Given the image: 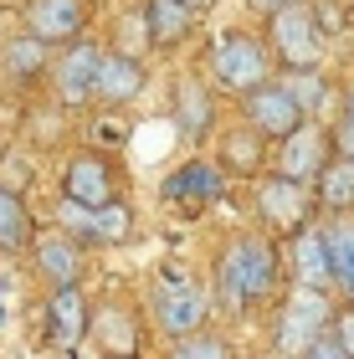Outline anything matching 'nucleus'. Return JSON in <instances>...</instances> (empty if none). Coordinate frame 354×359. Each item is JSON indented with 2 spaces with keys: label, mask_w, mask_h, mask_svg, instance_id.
Here are the masks:
<instances>
[{
  "label": "nucleus",
  "mask_w": 354,
  "mask_h": 359,
  "mask_svg": "<svg viewBox=\"0 0 354 359\" xmlns=\"http://www.w3.org/2000/svg\"><path fill=\"white\" fill-rule=\"evenodd\" d=\"M282 83L293 88V97L303 103V113H308V118L318 113V103H324V93H329V88H324V77H318V67H287Z\"/></svg>",
  "instance_id": "26"
},
{
  "label": "nucleus",
  "mask_w": 354,
  "mask_h": 359,
  "mask_svg": "<svg viewBox=\"0 0 354 359\" xmlns=\"http://www.w3.org/2000/svg\"><path fill=\"white\" fill-rule=\"evenodd\" d=\"M278 287V252L267 236H231L216 257V298L226 313H247Z\"/></svg>",
  "instance_id": "1"
},
{
  "label": "nucleus",
  "mask_w": 354,
  "mask_h": 359,
  "mask_svg": "<svg viewBox=\"0 0 354 359\" xmlns=\"http://www.w3.org/2000/svg\"><path fill=\"white\" fill-rule=\"evenodd\" d=\"M313 195H318V205H329V210H354V154H339V159H329L324 175L313 180Z\"/></svg>",
  "instance_id": "24"
},
{
  "label": "nucleus",
  "mask_w": 354,
  "mask_h": 359,
  "mask_svg": "<svg viewBox=\"0 0 354 359\" xmlns=\"http://www.w3.org/2000/svg\"><path fill=\"white\" fill-rule=\"evenodd\" d=\"M267 46L278 52L282 67H318L324 62V26L303 0H293V6L267 15Z\"/></svg>",
  "instance_id": "4"
},
{
  "label": "nucleus",
  "mask_w": 354,
  "mask_h": 359,
  "mask_svg": "<svg viewBox=\"0 0 354 359\" xmlns=\"http://www.w3.org/2000/svg\"><path fill=\"white\" fill-rule=\"evenodd\" d=\"M313 205H318V195L303 185V180L267 175L262 185H257V210H262V221L272 231H282V236H298L303 226L313 221Z\"/></svg>",
  "instance_id": "7"
},
{
  "label": "nucleus",
  "mask_w": 354,
  "mask_h": 359,
  "mask_svg": "<svg viewBox=\"0 0 354 359\" xmlns=\"http://www.w3.org/2000/svg\"><path fill=\"white\" fill-rule=\"evenodd\" d=\"M62 195H72V201H83V205H108V201H118V175L93 149L72 154L67 170H62Z\"/></svg>",
  "instance_id": "11"
},
{
  "label": "nucleus",
  "mask_w": 354,
  "mask_h": 359,
  "mask_svg": "<svg viewBox=\"0 0 354 359\" xmlns=\"http://www.w3.org/2000/svg\"><path fill=\"white\" fill-rule=\"evenodd\" d=\"M31 262L46 277L52 287L62 283H83V241L72 231H52V236H36L31 241Z\"/></svg>",
  "instance_id": "16"
},
{
  "label": "nucleus",
  "mask_w": 354,
  "mask_h": 359,
  "mask_svg": "<svg viewBox=\"0 0 354 359\" xmlns=\"http://www.w3.org/2000/svg\"><path fill=\"white\" fill-rule=\"evenodd\" d=\"M57 221H62V231H72L83 247H123L128 231H134V210L123 205V195L108 201V205H83V201H72V195H62Z\"/></svg>",
  "instance_id": "5"
},
{
  "label": "nucleus",
  "mask_w": 354,
  "mask_h": 359,
  "mask_svg": "<svg viewBox=\"0 0 354 359\" xmlns=\"http://www.w3.org/2000/svg\"><path fill=\"white\" fill-rule=\"evenodd\" d=\"M98 62H103V52L98 46H88V41H67V52H62V62H57V97L62 103H88V97H98Z\"/></svg>",
  "instance_id": "12"
},
{
  "label": "nucleus",
  "mask_w": 354,
  "mask_h": 359,
  "mask_svg": "<svg viewBox=\"0 0 354 359\" xmlns=\"http://www.w3.org/2000/svg\"><path fill=\"white\" fill-rule=\"evenodd\" d=\"M293 267L303 287H334V262H329V241L324 226H303L293 241Z\"/></svg>",
  "instance_id": "20"
},
{
  "label": "nucleus",
  "mask_w": 354,
  "mask_h": 359,
  "mask_svg": "<svg viewBox=\"0 0 354 359\" xmlns=\"http://www.w3.org/2000/svg\"><path fill=\"white\" fill-rule=\"evenodd\" d=\"M262 134H257V128L247 123V134H231L226 144H221V159H226V170L231 175H252L257 165H262Z\"/></svg>",
  "instance_id": "25"
},
{
  "label": "nucleus",
  "mask_w": 354,
  "mask_h": 359,
  "mask_svg": "<svg viewBox=\"0 0 354 359\" xmlns=\"http://www.w3.org/2000/svg\"><path fill=\"white\" fill-rule=\"evenodd\" d=\"M175 128H180L185 144H200L216 128V93L200 83L196 72H185L175 83Z\"/></svg>",
  "instance_id": "13"
},
{
  "label": "nucleus",
  "mask_w": 354,
  "mask_h": 359,
  "mask_svg": "<svg viewBox=\"0 0 354 359\" xmlns=\"http://www.w3.org/2000/svg\"><path fill=\"white\" fill-rule=\"evenodd\" d=\"M0 67H6L11 83H36L41 67H46V41L36 31H26V36H11L0 46Z\"/></svg>",
  "instance_id": "23"
},
{
  "label": "nucleus",
  "mask_w": 354,
  "mask_h": 359,
  "mask_svg": "<svg viewBox=\"0 0 354 359\" xmlns=\"http://www.w3.org/2000/svg\"><path fill=\"white\" fill-rule=\"evenodd\" d=\"M241 113H247V123H252L267 144L287 139L303 118H308L303 103L293 97V88H287V83H272V77H267V83H257L247 97H241Z\"/></svg>",
  "instance_id": "8"
},
{
  "label": "nucleus",
  "mask_w": 354,
  "mask_h": 359,
  "mask_svg": "<svg viewBox=\"0 0 354 359\" xmlns=\"http://www.w3.org/2000/svg\"><path fill=\"white\" fill-rule=\"evenodd\" d=\"M211 83H216L221 93L247 97L257 83H267V46L257 41V36H247V31H226V36H216Z\"/></svg>",
  "instance_id": "6"
},
{
  "label": "nucleus",
  "mask_w": 354,
  "mask_h": 359,
  "mask_svg": "<svg viewBox=\"0 0 354 359\" xmlns=\"http://www.w3.org/2000/svg\"><path fill=\"white\" fill-rule=\"evenodd\" d=\"M0 159H6V134H0Z\"/></svg>",
  "instance_id": "32"
},
{
  "label": "nucleus",
  "mask_w": 354,
  "mask_h": 359,
  "mask_svg": "<svg viewBox=\"0 0 354 359\" xmlns=\"http://www.w3.org/2000/svg\"><path fill=\"white\" fill-rule=\"evenodd\" d=\"M221 190H226V175H221L216 159H185V165L165 180L159 195L175 201V205H211V201H221Z\"/></svg>",
  "instance_id": "15"
},
{
  "label": "nucleus",
  "mask_w": 354,
  "mask_h": 359,
  "mask_svg": "<svg viewBox=\"0 0 354 359\" xmlns=\"http://www.w3.org/2000/svg\"><path fill=\"white\" fill-rule=\"evenodd\" d=\"M324 165H329V134H324L318 123L303 118L287 139H278V175L313 185V180L324 175Z\"/></svg>",
  "instance_id": "10"
},
{
  "label": "nucleus",
  "mask_w": 354,
  "mask_h": 359,
  "mask_svg": "<svg viewBox=\"0 0 354 359\" xmlns=\"http://www.w3.org/2000/svg\"><path fill=\"white\" fill-rule=\"evenodd\" d=\"M334 323V308H329V287H293L278 313V329H272V349L278 354H308V344Z\"/></svg>",
  "instance_id": "3"
},
{
  "label": "nucleus",
  "mask_w": 354,
  "mask_h": 359,
  "mask_svg": "<svg viewBox=\"0 0 354 359\" xmlns=\"http://www.w3.org/2000/svg\"><path fill=\"white\" fill-rule=\"evenodd\" d=\"M349 21H354V0H349Z\"/></svg>",
  "instance_id": "33"
},
{
  "label": "nucleus",
  "mask_w": 354,
  "mask_h": 359,
  "mask_svg": "<svg viewBox=\"0 0 354 359\" xmlns=\"http://www.w3.org/2000/svg\"><path fill=\"white\" fill-rule=\"evenodd\" d=\"M46 339L57 349H77L93 339V303L83 298V283H62L46 298Z\"/></svg>",
  "instance_id": "9"
},
{
  "label": "nucleus",
  "mask_w": 354,
  "mask_h": 359,
  "mask_svg": "<svg viewBox=\"0 0 354 359\" xmlns=\"http://www.w3.org/2000/svg\"><path fill=\"white\" fill-rule=\"evenodd\" d=\"M0 323H6V308H0Z\"/></svg>",
  "instance_id": "34"
},
{
  "label": "nucleus",
  "mask_w": 354,
  "mask_h": 359,
  "mask_svg": "<svg viewBox=\"0 0 354 359\" xmlns=\"http://www.w3.org/2000/svg\"><path fill=\"white\" fill-rule=\"evenodd\" d=\"M252 11H262V15H272V11H282V6H293V0H247Z\"/></svg>",
  "instance_id": "31"
},
{
  "label": "nucleus",
  "mask_w": 354,
  "mask_h": 359,
  "mask_svg": "<svg viewBox=\"0 0 354 359\" xmlns=\"http://www.w3.org/2000/svg\"><path fill=\"white\" fill-rule=\"evenodd\" d=\"M88 21V0H31L26 6V31H36L46 46H67L72 36H83Z\"/></svg>",
  "instance_id": "14"
},
{
  "label": "nucleus",
  "mask_w": 354,
  "mask_h": 359,
  "mask_svg": "<svg viewBox=\"0 0 354 359\" xmlns=\"http://www.w3.org/2000/svg\"><path fill=\"white\" fill-rule=\"evenodd\" d=\"M93 339H98V349L103 354H134L144 339H139V318H134V308H123V303H103V308H93Z\"/></svg>",
  "instance_id": "19"
},
{
  "label": "nucleus",
  "mask_w": 354,
  "mask_h": 359,
  "mask_svg": "<svg viewBox=\"0 0 354 359\" xmlns=\"http://www.w3.org/2000/svg\"><path fill=\"white\" fill-rule=\"evenodd\" d=\"M144 88H149V72H144L139 57H128V52H103V62H98V97H103L108 108L134 103Z\"/></svg>",
  "instance_id": "17"
},
{
  "label": "nucleus",
  "mask_w": 354,
  "mask_h": 359,
  "mask_svg": "<svg viewBox=\"0 0 354 359\" xmlns=\"http://www.w3.org/2000/svg\"><path fill=\"white\" fill-rule=\"evenodd\" d=\"M339 149H344V154H354V88H349V97H344V123H339Z\"/></svg>",
  "instance_id": "30"
},
{
  "label": "nucleus",
  "mask_w": 354,
  "mask_h": 359,
  "mask_svg": "<svg viewBox=\"0 0 354 359\" xmlns=\"http://www.w3.org/2000/svg\"><path fill=\"white\" fill-rule=\"evenodd\" d=\"M308 354H313V359H349V349H344V339H339V329H334V323L308 344Z\"/></svg>",
  "instance_id": "28"
},
{
  "label": "nucleus",
  "mask_w": 354,
  "mask_h": 359,
  "mask_svg": "<svg viewBox=\"0 0 354 359\" xmlns=\"http://www.w3.org/2000/svg\"><path fill=\"white\" fill-rule=\"evenodd\" d=\"M36 241V226H31V210L21 201V190L0 180V252H26Z\"/></svg>",
  "instance_id": "21"
},
{
  "label": "nucleus",
  "mask_w": 354,
  "mask_h": 359,
  "mask_svg": "<svg viewBox=\"0 0 354 359\" xmlns=\"http://www.w3.org/2000/svg\"><path fill=\"white\" fill-rule=\"evenodd\" d=\"M324 241H329V262H334V287L354 303V221L344 210H334V221L324 226Z\"/></svg>",
  "instance_id": "22"
},
{
  "label": "nucleus",
  "mask_w": 354,
  "mask_h": 359,
  "mask_svg": "<svg viewBox=\"0 0 354 359\" xmlns=\"http://www.w3.org/2000/svg\"><path fill=\"white\" fill-rule=\"evenodd\" d=\"M190 31H196V6L190 0H144V36H149V46L170 52Z\"/></svg>",
  "instance_id": "18"
},
{
  "label": "nucleus",
  "mask_w": 354,
  "mask_h": 359,
  "mask_svg": "<svg viewBox=\"0 0 354 359\" xmlns=\"http://www.w3.org/2000/svg\"><path fill=\"white\" fill-rule=\"evenodd\" d=\"M149 313L159 323V334L170 339H185L211 323V292H205L190 272H159L149 283Z\"/></svg>",
  "instance_id": "2"
},
{
  "label": "nucleus",
  "mask_w": 354,
  "mask_h": 359,
  "mask_svg": "<svg viewBox=\"0 0 354 359\" xmlns=\"http://www.w3.org/2000/svg\"><path fill=\"white\" fill-rule=\"evenodd\" d=\"M175 354H180V359H221V354H231V339L211 334V323H205V329L175 339Z\"/></svg>",
  "instance_id": "27"
},
{
  "label": "nucleus",
  "mask_w": 354,
  "mask_h": 359,
  "mask_svg": "<svg viewBox=\"0 0 354 359\" xmlns=\"http://www.w3.org/2000/svg\"><path fill=\"white\" fill-rule=\"evenodd\" d=\"M334 329H339V339H344V349H349V359H354V303L344 298V308L334 313Z\"/></svg>",
  "instance_id": "29"
}]
</instances>
